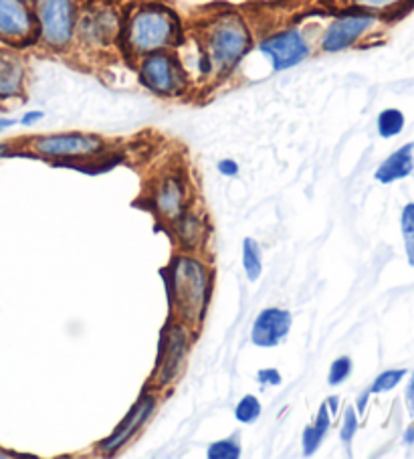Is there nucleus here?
Instances as JSON below:
<instances>
[{"label": "nucleus", "instance_id": "nucleus-9", "mask_svg": "<svg viewBox=\"0 0 414 459\" xmlns=\"http://www.w3.org/2000/svg\"><path fill=\"white\" fill-rule=\"evenodd\" d=\"M35 13L27 0H0V41L21 45L35 35Z\"/></svg>", "mask_w": 414, "mask_h": 459}, {"label": "nucleus", "instance_id": "nucleus-8", "mask_svg": "<svg viewBox=\"0 0 414 459\" xmlns=\"http://www.w3.org/2000/svg\"><path fill=\"white\" fill-rule=\"evenodd\" d=\"M33 150L41 156H90L103 150V140L90 134H49V136H39L33 140Z\"/></svg>", "mask_w": 414, "mask_h": 459}, {"label": "nucleus", "instance_id": "nucleus-23", "mask_svg": "<svg viewBox=\"0 0 414 459\" xmlns=\"http://www.w3.org/2000/svg\"><path fill=\"white\" fill-rule=\"evenodd\" d=\"M209 457L211 459H237V457H241V443H238L237 437L212 443V446L209 447Z\"/></svg>", "mask_w": 414, "mask_h": 459}, {"label": "nucleus", "instance_id": "nucleus-22", "mask_svg": "<svg viewBox=\"0 0 414 459\" xmlns=\"http://www.w3.org/2000/svg\"><path fill=\"white\" fill-rule=\"evenodd\" d=\"M235 417L241 423H254V421H257V419L261 417L259 399L253 397V394H246V397L238 401V405L235 409Z\"/></svg>", "mask_w": 414, "mask_h": 459}, {"label": "nucleus", "instance_id": "nucleus-32", "mask_svg": "<svg viewBox=\"0 0 414 459\" xmlns=\"http://www.w3.org/2000/svg\"><path fill=\"white\" fill-rule=\"evenodd\" d=\"M14 124H17V122H14L13 117H0V132H4V130L13 128Z\"/></svg>", "mask_w": 414, "mask_h": 459}, {"label": "nucleus", "instance_id": "nucleus-11", "mask_svg": "<svg viewBox=\"0 0 414 459\" xmlns=\"http://www.w3.org/2000/svg\"><path fill=\"white\" fill-rule=\"evenodd\" d=\"M154 407H156L154 397H142L138 403H135V407L130 411V415H127L124 421L116 427V431L111 433L106 441L99 443L101 454H116L119 447H124L125 443L134 437L135 431L148 421V417L152 415Z\"/></svg>", "mask_w": 414, "mask_h": 459}, {"label": "nucleus", "instance_id": "nucleus-28", "mask_svg": "<svg viewBox=\"0 0 414 459\" xmlns=\"http://www.w3.org/2000/svg\"><path fill=\"white\" fill-rule=\"evenodd\" d=\"M257 378H259V383L261 385H271V386H277V385H281V375L277 373L275 368H265V370H259V375H257Z\"/></svg>", "mask_w": 414, "mask_h": 459}, {"label": "nucleus", "instance_id": "nucleus-1", "mask_svg": "<svg viewBox=\"0 0 414 459\" xmlns=\"http://www.w3.org/2000/svg\"><path fill=\"white\" fill-rule=\"evenodd\" d=\"M251 49V30L238 13H220L204 30V55L217 75L233 71Z\"/></svg>", "mask_w": 414, "mask_h": 459}, {"label": "nucleus", "instance_id": "nucleus-38", "mask_svg": "<svg viewBox=\"0 0 414 459\" xmlns=\"http://www.w3.org/2000/svg\"><path fill=\"white\" fill-rule=\"evenodd\" d=\"M27 3H35V0H27Z\"/></svg>", "mask_w": 414, "mask_h": 459}, {"label": "nucleus", "instance_id": "nucleus-2", "mask_svg": "<svg viewBox=\"0 0 414 459\" xmlns=\"http://www.w3.org/2000/svg\"><path fill=\"white\" fill-rule=\"evenodd\" d=\"M125 47L134 55L166 51L178 39V19L162 4H146L135 11L124 29Z\"/></svg>", "mask_w": 414, "mask_h": 459}, {"label": "nucleus", "instance_id": "nucleus-36", "mask_svg": "<svg viewBox=\"0 0 414 459\" xmlns=\"http://www.w3.org/2000/svg\"><path fill=\"white\" fill-rule=\"evenodd\" d=\"M6 152H9V144H0V158H4Z\"/></svg>", "mask_w": 414, "mask_h": 459}, {"label": "nucleus", "instance_id": "nucleus-19", "mask_svg": "<svg viewBox=\"0 0 414 459\" xmlns=\"http://www.w3.org/2000/svg\"><path fill=\"white\" fill-rule=\"evenodd\" d=\"M178 221H177V227H178V237L182 239V243L185 245H190V247H193V245H196L198 241H201V237H203V223L201 221H198L194 215H178L177 217Z\"/></svg>", "mask_w": 414, "mask_h": 459}, {"label": "nucleus", "instance_id": "nucleus-15", "mask_svg": "<svg viewBox=\"0 0 414 459\" xmlns=\"http://www.w3.org/2000/svg\"><path fill=\"white\" fill-rule=\"evenodd\" d=\"M412 152H414L412 142H410V144H404L402 148H398L396 152L390 154L386 160L378 166V170H376V174H374V177H376V180L384 182V185H390V182H394V180L406 178L414 170Z\"/></svg>", "mask_w": 414, "mask_h": 459}, {"label": "nucleus", "instance_id": "nucleus-13", "mask_svg": "<svg viewBox=\"0 0 414 459\" xmlns=\"http://www.w3.org/2000/svg\"><path fill=\"white\" fill-rule=\"evenodd\" d=\"M188 351V334L182 328H172L170 336L164 342V352L160 356V383L168 385L178 375Z\"/></svg>", "mask_w": 414, "mask_h": 459}, {"label": "nucleus", "instance_id": "nucleus-14", "mask_svg": "<svg viewBox=\"0 0 414 459\" xmlns=\"http://www.w3.org/2000/svg\"><path fill=\"white\" fill-rule=\"evenodd\" d=\"M117 30V19L116 14L108 9H95L91 13H85L82 19L77 21V30L85 39H90L91 43H103L109 41Z\"/></svg>", "mask_w": 414, "mask_h": 459}, {"label": "nucleus", "instance_id": "nucleus-20", "mask_svg": "<svg viewBox=\"0 0 414 459\" xmlns=\"http://www.w3.org/2000/svg\"><path fill=\"white\" fill-rule=\"evenodd\" d=\"M348 6H354L358 11L366 13H392L401 9L409 0H346Z\"/></svg>", "mask_w": 414, "mask_h": 459}, {"label": "nucleus", "instance_id": "nucleus-12", "mask_svg": "<svg viewBox=\"0 0 414 459\" xmlns=\"http://www.w3.org/2000/svg\"><path fill=\"white\" fill-rule=\"evenodd\" d=\"M25 63L11 49H0V100L19 98L25 90Z\"/></svg>", "mask_w": 414, "mask_h": 459}, {"label": "nucleus", "instance_id": "nucleus-17", "mask_svg": "<svg viewBox=\"0 0 414 459\" xmlns=\"http://www.w3.org/2000/svg\"><path fill=\"white\" fill-rule=\"evenodd\" d=\"M243 267L246 272V278L251 281H257L263 272V261H261V247L259 243L246 237L243 243Z\"/></svg>", "mask_w": 414, "mask_h": 459}, {"label": "nucleus", "instance_id": "nucleus-33", "mask_svg": "<svg viewBox=\"0 0 414 459\" xmlns=\"http://www.w3.org/2000/svg\"><path fill=\"white\" fill-rule=\"evenodd\" d=\"M338 401H340L338 397H330V399H328V403H325V405L330 407V413H332V415H336V413H338Z\"/></svg>", "mask_w": 414, "mask_h": 459}, {"label": "nucleus", "instance_id": "nucleus-34", "mask_svg": "<svg viewBox=\"0 0 414 459\" xmlns=\"http://www.w3.org/2000/svg\"><path fill=\"white\" fill-rule=\"evenodd\" d=\"M404 443H409V446H412V443H414V423L409 427V429H406Z\"/></svg>", "mask_w": 414, "mask_h": 459}, {"label": "nucleus", "instance_id": "nucleus-21", "mask_svg": "<svg viewBox=\"0 0 414 459\" xmlns=\"http://www.w3.org/2000/svg\"><path fill=\"white\" fill-rule=\"evenodd\" d=\"M401 227L404 235L406 255H409V264L414 267V203H409L402 211Z\"/></svg>", "mask_w": 414, "mask_h": 459}, {"label": "nucleus", "instance_id": "nucleus-26", "mask_svg": "<svg viewBox=\"0 0 414 459\" xmlns=\"http://www.w3.org/2000/svg\"><path fill=\"white\" fill-rule=\"evenodd\" d=\"M356 429H358V415L352 407H348L346 415H344V425H341V429H340V437L346 443V446H349V441H352Z\"/></svg>", "mask_w": 414, "mask_h": 459}, {"label": "nucleus", "instance_id": "nucleus-27", "mask_svg": "<svg viewBox=\"0 0 414 459\" xmlns=\"http://www.w3.org/2000/svg\"><path fill=\"white\" fill-rule=\"evenodd\" d=\"M325 437V433H322L320 429H315V427H306L304 431V449H306V455H312L314 451L322 446V441Z\"/></svg>", "mask_w": 414, "mask_h": 459}, {"label": "nucleus", "instance_id": "nucleus-24", "mask_svg": "<svg viewBox=\"0 0 414 459\" xmlns=\"http://www.w3.org/2000/svg\"><path fill=\"white\" fill-rule=\"evenodd\" d=\"M406 370L404 368H394V370H384L376 381L372 383L370 386V394L372 393H386V391H392L396 385H401V381L404 378Z\"/></svg>", "mask_w": 414, "mask_h": 459}, {"label": "nucleus", "instance_id": "nucleus-37", "mask_svg": "<svg viewBox=\"0 0 414 459\" xmlns=\"http://www.w3.org/2000/svg\"><path fill=\"white\" fill-rule=\"evenodd\" d=\"M0 457H9V454H4V451H0Z\"/></svg>", "mask_w": 414, "mask_h": 459}, {"label": "nucleus", "instance_id": "nucleus-31", "mask_svg": "<svg viewBox=\"0 0 414 459\" xmlns=\"http://www.w3.org/2000/svg\"><path fill=\"white\" fill-rule=\"evenodd\" d=\"M406 409H409V413H414V375L410 377V383L406 386Z\"/></svg>", "mask_w": 414, "mask_h": 459}, {"label": "nucleus", "instance_id": "nucleus-5", "mask_svg": "<svg viewBox=\"0 0 414 459\" xmlns=\"http://www.w3.org/2000/svg\"><path fill=\"white\" fill-rule=\"evenodd\" d=\"M140 82L158 96H177L186 85V74L177 57L166 51H156L142 57Z\"/></svg>", "mask_w": 414, "mask_h": 459}, {"label": "nucleus", "instance_id": "nucleus-29", "mask_svg": "<svg viewBox=\"0 0 414 459\" xmlns=\"http://www.w3.org/2000/svg\"><path fill=\"white\" fill-rule=\"evenodd\" d=\"M219 170L225 174V177H235L238 172V164L235 160H230V158H225V160L219 162Z\"/></svg>", "mask_w": 414, "mask_h": 459}, {"label": "nucleus", "instance_id": "nucleus-25", "mask_svg": "<svg viewBox=\"0 0 414 459\" xmlns=\"http://www.w3.org/2000/svg\"><path fill=\"white\" fill-rule=\"evenodd\" d=\"M349 373H352V360H349L348 356H341V359L332 362V368H330V375H328V383L332 386L341 385L349 377Z\"/></svg>", "mask_w": 414, "mask_h": 459}, {"label": "nucleus", "instance_id": "nucleus-10", "mask_svg": "<svg viewBox=\"0 0 414 459\" xmlns=\"http://www.w3.org/2000/svg\"><path fill=\"white\" fill-rule=\"evenodd\" d=\"M291 330V314L280 310V307H269L263 310L253 324L251 340L261 348H273L289 334Z\"/></svg>", "mask_w": 414, "mask_h": 459}, {"label": "nucleus", "instance_id": "nucleus-6", "mask_svg": "<svg viewBox=\"0 0 414 459\" xmlns=\"http://www.w3.org/2000/svg\"><path fill=\"white\" fill-rule=\"evenodd\" d=\"M376 25V14L366 11H349L333 19L322 37V51L340 53L356 45L368 30Z\"/></svg>", "mask_w": 414, "mask_h": 459}, {"label": "nucleus", "instance_id": "nucleus-18", "mask_svg": "<svg viewBox=\"0 0 414 459\" xmlns=\"http://www.w3.org/2000/svg\"><path fill=\"white\" fill-rule=\"evenodd\" d=\"M378 134L382 138H394L404 130V114L396 108L382 109L378 114Z\"/></svg>", "mask_w": 414, "mask_h": 459}, {"label": "nucleus", "instance_id": "nucleus-4", "mask_svg": "<svg viewBox=\"0 0 414 459\" xmlns=\"http://www.w3.org/2000/svg\"><path fill=\"white\" fill-rule=\"evenodd\" d=\"M77 21V0H35L39 37L51 49H67L75 39Z\"/></svg>", "mask_w": 414, "mask_h": 459}, {"label": "nucleus", "instance_id": "nucleus-3", "mask_svg": "<svg viewBox=\"0 0 414 459\" xmlns=\"http://www.w3.org/2000/svg\"><path fill=\"white\" fill-rule=\"evenodd\" d=\"M172 296L185 322H201L209 298V272L193 257H178L172 265Z\"/></svg>", "mask_w": 414, "mask_h": 459}, {"label": "nucleus", "instance_id": "nucleus-16", "mask_svg": "<svg viewBox=\"0 0 414 459\" xmlns=\"http://www.w3.org/2000/svg\"><path fill=\"white\" fill-rule=\"evenodd\" d=\"M185 204V186L180 185L178 178H164L158 186L156 193V207L164 217L177 219L182 212Z\"/></svg>", "mask_w": 414, "mask_h": 459}, {"label": "nucleus", "instance_id": "nucleus-7", "mask_svg": "<svg viewBox=\"0 0 414 459\" xmlns=\"http://www.w3.org/2000/svg\"><path fill=\"white\" fill-rule=\"evenodd\" d=\"M259 51L269 59L273 71H285L307 59L309 45L298 29L275 33L259 43Z\"/></svg>", "mask_w": 414, "mask_h": 459}, {"label": "nucleus", "instance_id": "nucleus-35", "mask_svg": "<svg viewBox=\"0 0 414 459\" xmlns=\"http://www.w3.org/2000/svg\"><path fill=\"white\" fill-rule=\"evenodd\" d=\"M368 397H370V391H366L360 399H358V409H360V413L364 411V407H366V401H368Z\"/></svg>", "mask_w": 414, "mask_h": 459}, {"label": "nucleus", "instance_id": "nucleus-30", "mask_svg": "<svg viewBox=\"0 0 414 459\" xmlns=\"http://www.w3.org/2000/svg\"><path fill=\"white\" fill-rule=\"evenodd\" d=\"M43 117H45L43 112H27L25 116L21 117V124L22 126H35L37 122H41Z\"/></svg>", "mask_w": 414, "mask_h": 459}]
</instances>
